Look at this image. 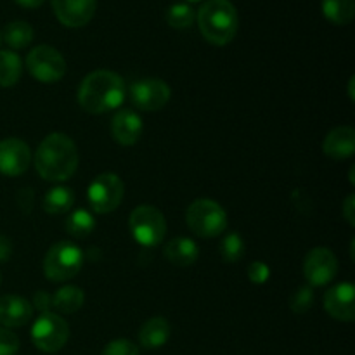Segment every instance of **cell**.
Masks as SVG:
<instances>
[{"label": "cell", "instance_id": "obj_1", "mask_svg": "<svg viewBox=\"0 0 355 355\" xmlns=\"http://www.w3.org/2000/svg\"><path fill=\"white\" fill-rule=\"evenodd\" d=\"M76 166L78 149L68 135L54 132L40 142L35 155V168L42 179L49 182H62L76 172Z\"/></svg>", "mask_w": 355, "mask_h": 355}, {"label": "cell", "instance_id": "obj_2", "mask_svg": "<svg viewBox=\"0 0 355 355\" xmlns=\"http://www.w3.org/2000/svg\"><path fill=\"white\" fill-rule=\"evenodd\" d=\"M125 83L120 75L110 69H97L82 80L78 89V104L92 114L116 110L125 101Z\"/></svg>", "mask_w": 355, "mask_h": 355}, {"label": "cell", "instance_id": "obj_3", "mask_svg": "<svg viewBox=\"0 0 355 355\" xmlns=\"http://www.w3.org/2000/svg\"><path fill=\"white\" fill-rule=\"evenodd\" d=\"M196 21L203 38L211 45H227L238 33V10L231 0H208L198 10Z\"/></svg>", "mask_w": 355, "mask_h": 355}, {"label": "cell", "instance_id": "obj_4", "mask_svg": "<svg viewBox=\"0 0 355 355\" xmlns=\"http://www.w3.org/2000/svg\"><path fill=\"white\" fill-rule=\"evenodd\" d=\"M186 222L194 234L210 239L217 238L227 229V214L217 201L201 198L189 205Z\"/></svg>", "mask_w": 355, "mask_h": 355}, {"label": "cell", "instance_id": "obj_5", "mask_svg": "<svg viewBox=\"0 0 355 355\" xmlns=\"http://www.w3.org/2000/svg\"><path fill=\"white\" fill-rule=\"evenodd\" d=\"M83 253L69 241H59L47 252L44 259V274L49 281L62 283L73 279L82 270Z\"/></svg>", "mask_w": 355, "mask_h": 355}, {"label": "cell", "instance_id": "obj_6", "mask_svg": "<svg viewBox=\"0 0 355 355\" xmlns=\"http://www.w3.org/2000/svg\"><path fill=\"white\" fill-rule=\"evenodd\" d=\"M130 232L135 241L146 248H155L166 234L165 215L153 205H141L130 214Z\"/></svg>", "mask_w": 355, "mask_h": 355}, {"label": "cell", "instance_id": "obj_7", "mask_svg": "<svg viewBox=\"0 0 355 355\" xmlns=\"http://www.w3.org/2000/svg\"><path fill=\"white\" fill-rule=\"evenodd\" d=\"M69 326L54 312H42L31 328V342L45 354H55L68 343Z\"/></svg>", "mask_w": 355, "mask_h": 355}, {"label": "cell", "instance_id": "obj_8", "mask_svg": "<svg viewBox=\"0 0 355 355\" xmlns=\"http://www.w3.org/2000/svg\"><path fill=\"white\" fill-rule=\"evenodd\" d=\"M125 186L123 180L116 173H101L90 182L87 189V198L96 214H111L116 210L123 201Z\"/></svg>", "mask_w": 355, "mask_h": 355}, {"label": "cell", "instance_id": "obj_9", "mask_svg": "<svg viewBox=\"0 0 355 355\" xmlns=\"http://www.w3.org/2000/svg\"><path fill=\"white\" fill-rule=\"evenodd\" d=\"M26 68L35 80L55 83L66 75V61L51 45H38L26 55Z\"/></svg>", "mask_w": 355, "mask_h": 355}, {"label": "cell", "instance_id": "obj_10", "mask_svg": "<svg viewBox=\"0 0 355 355\" xmlns=\"http://www.w3.org/2000/svg\"><path fill=\"white\" fill-rule=\"evenodd\" d=\"M338 274V259L326 246L311 250L304 260V276L309 286L318 288L331 283Z\"/></svg>", "mask_w": 355, "mask_h": 355}, {"label": "cell", "instance_id": "obj_11", "mask_svg": "<svg viewBox=\"0 0 355 355\" xmlns=\"http://www.w3.org/2000/svg\"><path fill=\"white\" fill-rule=\"evenodd\" d=\"M172 90L159 78L137 80L130 87V101L137 110L159 111L168 104Z\"/></svg>", "mask_w": 355, "mask_h": 355}, {"label": "cell", "instance_id": "obj_12", "mask_svg": "<svg viewBox=\"0 0 355 355\" xmlns=\"http://www.w3.org/2000/svg\"><path fill=\"white\" fill-rule=\"evenodd\" d=\"M31 163L30 146L17 137H7L0 141V173L7 177H17L28 170Z\"/></svg>", "mask_w": 355, "mask_h": 355}, {"label": "cell", "instance_id": "obj_13", "mask_svg": "<svg viewBox=\"0 0 355 355\" xmlns=\"http://www.w3.org/2000/svg\"><path fill=\"white\" fill-rule=\"evenodd\" d=\"M324 311L336 321L352 322L355 319V288L352 283H340L324 295Z\"/></svg>", "mask_w": 355, "mask_h": 355}, {"label": "cell", "instance_id": "obj_14", "mask_svg": "<svg viewBox=\"0 0 355 355\" xmlns=\"http://www.w3.org/2000/svg\"><path fill=\"white\" fill-rule=\"evenodd\" d=\"M97 0H52L59 23L68 28H82L96 14Z\"/></svg>", "mask_w": 355, "mask_h": 355}, {"label": "cell", "instance_id": "obj_15", "mask_svg": "<svg viewBox=\"0 0 355 355\" xmlns=\"http://www.w3.org/2000/svg\"><path fill=\"white\" fill-rule=\"evenodd\" d=\"M33 318V305L17 295L0 297V324L6 328H21Z\"/></svg>", "mask_w": 355, "mask_h": 355}, {"label": "cell", "instance_id": "obj_16", "mask_svg": "<svg viewBox=\"0 0 355 355\" xmlns=\"http://www.w3.org/2000/svg\"><path fill=\"white\" fill-rule=\"evenodd\" d=\"M142 130H144V127H142L141 116L132 110L118 111L111 121V135L120 146L137 144Z\"/></svg>", "mask_w": 355, "mask_h": 355}, {"label": "cell", "instance_id": "obj_17", "mask_svg": "<svg viewBox=\"0 0 355 355\" xmlns=\"http://www.w3.org/2000/svg\"><path fill=\"white\" fill-rule=\"evenodd\" d=\"M322 151L333 159H345L355 153V130L352 127H336L322 142Z\"/></svg>", "mask_w": 355, "mask_h": 355}, {"label": "cell", "instance_id": "obj_18", "mask_svg": "<svg viewBox=\"0 0 355 355\" xmlns=\"http://www.w3.org/2000/svg\"><path fill=\"white\" fill-rule=\"evenodd\" d=\"M170 333H172L170 322L162 315H156V318L148 319L139 329V343L149 350L162 349L168 342Z\"/></svg>", "mask_w": 355, "mask_h": 355}, {"label": "cell", "instance_id": "obj_19", "mask_svg": "<svg viewBox=\"0 0 355 355\" xmlns=\"http://www.w3.org/2000/svg\"><path fill=\"white\" fill-rule=\"evenodd\" d=\"M165 257L177 267H189L200 257V248L189 238H175L165 246Z\"/></svg>", "mask_w": 355, "mask_h": 355}, {"label": "cell", "instance_id": "obj_20", "mask_svg": "<svg viewBox=\"0 0 355 355\" xmlns=\"http://www.w3.org/2000/svg\"><path fill=\"white\" fill-rule=\"evenodd\" d=\"M85 293L78 286H62L52 297V307L61 314H75L83 307Z\"/></svg>", "mask_w": 355, "mask_h": 355}, {"label": "cell", "instance_id": "obj_21", "mask_svg": "<svg viewBox=\"0 0 355 355\" xmlns=\"http://www.w3.org/2000/svg\"><path fill=\"white\" fill-rule=\"evenodd\" d=\"M44 210L51 215H62L69 211L75 205V193L64 186H58L47 191L44 196Z\"/></svg>", "mask_w": 355, "mask_h": 355}, {"label": "cell", "instance_id": "obj_22", "mask_svg": "<svg viewBox=\"0 0 355 355\" xmlns=\"http://www.w3.org/2000/svg\"><path fill=\"white\" fill-rule=\"evenodd\" d=\"M322 14L340 26L350 24L355 16V0H322Z\"/></svg>", "mask_w": 355, "mask_h": 355}, {"label": "cell", "instance_id": "obj_23", "mask_svg": "<svg viewBox=\"0 0 355 355\" xmlns=\"http://www.w3.org/2000/svg\"><path fill=\"white\" fill-rule=\"evenodd\" d=\"M23 73L21 58L12 51H0V87H14Z\"/></svg>", "mask_w": 355, "mask_h": 355}, {"label": "cell", "instance_id": "obj_24", "mask_svg": "<svg viewBox=\"0 0 355 355\" xmlns=\"http://www.w3.org/2000/svg\"><path fill=\"white\" fill-rule=\"evenodd\" d=\"M2 40L14 51L24 49L33 40V28L26 21H12L3 28Z\"/></svg>", "mask_w": 355, "mask_h": 355}, {"label": "cell", "instance_id": "obj_25", "mask_svg": "<svg viewBox=\"0 0 355 355\" xmlns=\"http://www.w3.org/2000/svg\"><path fill=\"white\" fill-rule=\"evenodd\" d=\"M94 229H96V220H94L92 214L87 210H75L66 220V231L73 238H87L89 234H92Z\"/></svg>", "mask_w": 355, "mask_h": 355}, {"label": "cell", "instance_id": "obj_26", "mask_svg": "<svg viewBox=\"0 0 355 355\" xmlns=\"http://www.w3.org/2000/svg\"><path fill=\"white\" fill-rule=\"evenodd\" d=\"M194 19H196V14L187 2L172 3L166 10V23L175 30H186L194 23Z\"/></svg>", "mask_w": 355, "mask_h": 355}, {"label": "cell", "instance_id": "obj_27", "mask_svg": "<svg viewBox=\"0 0 355 355\" xmlns=\"http://www.w3.org/2000/svg\"><path fill=\"white\" fill-rule=\"evenodd\" d=\"M220 255L224 262L236 263L245 257V241L239 232H229L220 245Z\"/></svg>", "mask_w": 355, "mask_h": 355}, {"label": "cell", "instance_id": "obj_28", "mask_svg": "<svg viewBox=\"0 0 355 355\" xmlns=\"http://www.w3.org/2000/svg\"><path fill=\"white\" fill-rule=\"evenodd\" d=\"M312 304H314V291L309 284L297 288V291L290 298V309L295 314H305L312 307Z\"/></svg>", "mask_w": 355, "mask_h": 355}, {"label": "cell", "instance_id": "obj_29", "mask_svg": "<svg viewBox=\"0 0 355 355\" xmlns=\"http://www.w3.org/2000/svg\"><path fill=\"white\" fill-rule=\"evenodd\" d=\"M101 355H139V349L130 340L118 338L107 343Z\"/></svg>", "mask_w": 355, "mask_h": 355}, {"label": "cell", "instance_id": "obj_30", "mask_svg": "<svg viewBox=\"0 0 355 355\" xmlns=\"http://www.w3.org/2000/svg\"><path fill=\"white\" fill-rule=\"evenodd\" d=\"M19 338L9 328H0V355H16Z\"/></svg>", "mask_w": 355, "mask_h": 355}, {"label": "cell", "instance_id": "obj_31", "mask_svg": "<svg viewBox=\"0 0 355 355\" xmlns=\"http://www.w3.org/2000/svg\"><path fill=\"white\" fill-rule=\"evenodd\" d=\"M270 277V269L266 262H252L248 266V279L253 284L267 283Z\"/></svg>", "mask_w": 355, "mask_h": 355}, {"label": "cell", "instance_id": "obj_32", "mask_svg": "<svg viewBox=\"0 0 355 355\" xmlns=\"http://www.w3.org/2000/svg\"><path fill=\"white\" fill-rule=\"evenodd\" d=\"M31 305H33V307H37L38 311L49 312V309H51V305H52V297L51 295L45 293V291H38V293L33 297Z\"/></svg>", "mask_w": 355, "mask_h": 355}, {"label": "cell", "instance_id": "obj_33", "mask_svg": "<svg viewBox=\"0 0 355 355\" xmlns=\"http://www.w3.org/2000/svg\"><path fill=\"white\" fill-rule=\"evenodd\" d=\"M342 214H343V217H345V220L354 227L355 225V196L354 194L347 196L345 203H343V207H342Z\"/></svg>", "mask_w": 355, "mask_h": 355}, {"label": "cell", "instance_id": "obj_34", "mask_svg": "<svg viewBox=\"0 0 355 355\" xmlns=\"http://www.w3.org/2000/svg\"><path fill=\"white\" fill-rule=\"evenodd\" d=\"M12 255V243L7 236L0 234V262H7Z\"/></svg>", "mask_w": 355, "mask_h": 355}, {"label": "cell", "instance_id": "obj_35", "mask_svg": "<svg viewBox=\"0 0 355 355\" xmlns=\"http://www.w3.org/2000/svg\"><path fill=\"white\" fill-rule=\"evenodd\" d=\"M14 2H16L17 6L24 7V9H37V7H40L45 0H14Z\"/></svg>", "mask_w": 355, "mask_h": 355}, {"label": "cell", "instance_id": "obj_36", "mask_svg": "<svg viewBox=\"0 0 355 355\" xmlns=\"http://www.w3.org/2000/svg\"><path fill=\"white\" fill-rule=\"evenodd\" d=\"M354 83H355V76L349 80V97L354 101Z\"/></svg>", "mask_w": 355, "mask_h": 355}, {"label": "cell", "instance_id": "obj_37", "mask_svg": "<svg viewBox=\"0 0 355 355\" xmlns=\"http://www.w3.org/2000/svg\"><path fill=\"white\" fill-rule=\"evenodd\" d=\"M186 2L187 3H189V2H200V0H186Z\"/></svg>", "mask_w": 355, "mask_h": 355}, {"label": "cell", "instance_id": "obj_38", "mask_svg": "<svg viewBox=\"0 0 355 355\" xmlns=\"http://www.w3.org/2000/svg\"><path fill=\"white\" fill-rule=\"evenodd\" d=\"M0 42H2V33H0Z\"/></svg>", "mask_w": 355, "mask_h": 355}, {"label": "cell", "instance_id": "obj_39", "mask_svg": "<svg viewBox=\"0 0 355 355\" xmlns=\"http://www.w3.org/2000/svg\"><path fill=\"white\" fill-rule=\"evenodd\" d=\"M0 279H2V276H0Z\"/></svg>", "mask_w": 355, "mask_h": 355}]
</instances>
